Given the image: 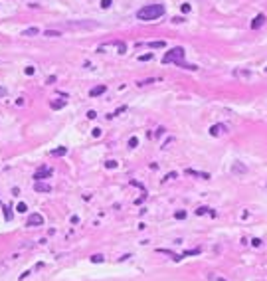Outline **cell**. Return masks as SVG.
<instances>
[{"mask_svg":"<svg viewBox=\"0 0 267 281\" xmlns=\"http://www.w3.org/2000/svg\"><path fill=\"white\" fill-rule=\"evenodd\" d=\"M91 261L93 263H101L103 261V256H101V253H95V256H91Z\"/></svg>","mask_w":267,"mask_h":281,"instance_id":"obj_19","label":"cell"},{"mask_svg":"<svg viewBox=\"0 0 267 281\" xmlns=\"http://www.w3.org/2000/svg\"><path fill=\"white\" fill-rule=\"evenodd\" d=\"M263 24H265V14H257V16L253 18V22H251V28L257 30V28H261Z\"/></svg>","mask_w":267,"mask_h":281,"instance_id":"obj_9","label":"cell"},{"mask_svg":"<svg viewBox=\"0 0 267 281\" xmlns=\"http://www.w3.org/2000/svg\"><path fill=\"white\" fill-rule=\"evenodd\" d=\"M232 172H236V174H245V172H247V168H245L243 163H233Z\"/></svg>","mask_w":267,"mask_h":281,"instance_id":"obj_10","label":"cell"},{"mask_svg":"<svg viewBox=\"0 0 267 281\" xmlns=\"http://www.w3.org/2000/svg\"><path fill=\"white\" fill-rule=\"evenodd\" d=\"M95 117H97V113H95V111H87V119H95Z\"/></svg>","mask_w":267,"mask_h":281,"instance_id":"obj_28","label":"cell"},{"mask_svg":"<svg viewBox=\"0 0 267 281\" xmlns=\"http://www.w3.org/2000/svg\"><path fill=\"white\" fill-rule=\"evenodd\" d=\"M26 210H28V206H26L24 202H18V206H16V212H18V214H24Z\"/></svg>","mask_w":267,"mask_h":281,"instance_id":"obj_16","label":"cell"},{"mask_svg":"<svg viewBox=\"0 0 267 281\" xmlns=\"http://www.w3.org/2000/svg\"><path fill=\"white\" fill-rule=\"evenodd\" d=\"M218 281H224V279H222V277H220V279H218Z\"/></svg>","mask_w":267,"mask_h":281,"instance_id":"obj_33","label":"cell"},{"mask_svg":"<svg viewBox=\"0 0 267 281\" xmlns=\"http://www.w3.org/2000/svg\"><path fill=\"white\" fill-rule=\"evenodd\" d=\"M137 145H138V139H137V137H131V139H129V147H131V149H135Z\"/></svg>","mask_w":267,"mask_h":281,"instance_id":"obj_21","label":"cell"},{"mask_svg":"<svg viewBox=\"0 0 267 281\" xmlns=\"http://www.w3.org/2000/svg\"><path fill=\"white\" fill-rule=\"evenodd\" d=\"M38 34H40V30L36 28V26H34V28H28V30H24V32H22V36H28V38H32V36H38Z\"/></svg>","mask_w":267,"mask_h":281,"instance_id":"obj_13","label":"cell"},{"mask_svg":"<svg viewBox=\"0 0 267 281\" xmlns=\"http://www.w3.org/2000/svg\"><path fill=\"white\" fill-rule=\"evenodd\" d=\"M44 224V216L42 214H30L28 220H26V226H30V228H36V226H42Z\"/></svg>","mask_w":267,"mask_h":281,"instance_id":"obj_5","label":"cell"},{"mask_svg":"<svg viewBox=\"0 0 267 281\" xmlns=\"http://www.w3.org/2000/svg\"><path fill=\"white\" fill-rule=\"evenodd\" d=\"M63 28H67V30H95L97 28V22H91V20H79V22H66V24H61Z\"/></svg>","mask_w":267,"mask_h":281,"instance_id":"obj_3","label":"cell"},{"mask_svg":"<svg viewBox=\"0 0 267 281\" xmlns=\"http://www.w3.org/2000/svg\"><path fill=\"white\" fill-rule=\"evenodd\" d=\"M34 73V67H26V75H32Z\"/></svg>","mask_w":267,"mask_h":281,"instance_id":"obj_30","label":"cell"},{"mask_svg":"<svg viewBox=\"0 0 267 281\" xmlns=\"http://www.w3.org/2000/svg\"><path fill=\"white\" fill-rule=\"evenodd\" d=\"M178 174H176V172H168L166 176H164V180H172V178H176Z\"/></svg>","mask_w":267,"mask_h":281,"instance_id":"obj_25","label":"cell"},{"mask_svg":"<svg viewBox=\"0 0 267 281\" xmlns=\"http://www.w3.org/2000/svg\"><path fill=\"white\" fill-rule=\"evenodd\" d=\"M226 133V125H220V123H218V125H212L210 127V135L212 137H220V135H224Z\"/></svg>","mask_w":267,"mask_h":281,"instance_id":"obj_7","label":"cell"},{"mask_svg":"<svg viewBox=\"0 0 267 281\" xmlns=\"http://www.w3.org/2000/svg\"><path fill=\"white\" fill-rule=\"evenodd\" d=\"M105 166H107V168H117V160H107Z\"/></svg>","mask_w":267,"mask_h":281,"instance_id":"obj_22","label":"cell"},{"mask_svg":"<svg viewBox=\"0 0 267 281\" xmlns=\"http://www.w3.org/2000/svg\"><path fill=\"white\" fill-rule=\"evenodd\" d=\"M101 135V129H93V137H99Z\"/></svg>","mask_w":267,"mask_h":281,"instance_id":"obj_31","label":"cell"},{"mask_svg":"<svg viewBox=\"0 0 267 281\" xmlns=\"http://www.w3.org/2000/svg\"><path fill=\"white\" fill-rule=\"evenodd\" d=\"M148 48H164L166 44H164V42H151V44H147Z\"/></svg>","mask_w":267,"mask_h":281,"instance_id":"obj_20","label":"cell"},{"mask_svg":"<svg viewBox=\"0 0 267 281\" xmlns=\"http://www.w3.org/2000/svg\"><path fill=\"white\" fill-rule=\"evenodd\" d=\"M182 12H190V4H182Z\"/></svg>","mask_w":267,"mask_h":281,"instance_id":"obj_29","label":"cell"},{"mask_svg":"<svg viewBox=\"0 0 267 281\" xmlns=\"http://www.w3.org/2000/svg\"><path fill=\"white\" fill-rule=\"evenodd\" d=\"M184 56H186L184 48H182V46H176V48H172L170 52L164 53L162 63H176V66H180V67H184V69H198L196 66H192V63H186V62H184Z\"/></svg>","mask_w":267,"mask_h":281,"instance_id":"obj_1","label":"cell"},{"mask_svg":"<svg viewBox=\"0 0 267 281\" xmlns=\"http://www.w3.org/2000/svg\"><path fill=\"white\" fill-rule=\"evenodd\" d=\"M184 172L188 176H196V178H202V180H210V174H208V172H198V170H192V168H186Z\"/></svg>","mask_w":267,"mask_h":281,"instance_id":"obj_6","label":"cell"},{"mask_svg":"<svg viewBox=\"0 0 267 281\" xmlns=\"http://www.w3.org/2000/svg\"><path fill=\"white\" fill-rule=\"evenodd\" d=\"M202 250H200V247H194V250H186L184 253H182V257H190V256H198V253H200Z\"/></svg>","mask_w":267,"mask_h":281,"instance_id":"obj_15","label":"cell"},{"mask_svg":"<svg viewBox=\"0 0 267 281\" xmlns=\"http://www.w3.org/2000/svg\"><path fill=\"white\" fill-rule=\"evenodd\" d=\"M109 6H111V0H101V8H105V10H107Z\"/></svg>","mask_w":267,"mask_h":281,"instance_id":"obj_24","label":"cell"},{"mask_svg":"<svg viewBox=\"0 0 267 281\" xmlns=\"http://www.w3.org/2000/svg\"><path fill=\"white\" fill-rule=\"evenodd\" d=\"M152 58V53H145V56H141L138 59H141V62H147V59H151Z\"/></svg>","mask_w":267,"mask_h":281,"instance_id":"obj_26","label":"cell"},{"mask_svg":"<svg viewBox=\"0 0 267 281\" xmlns=\"http://www.w3.org/2000/svg\"><path fill=\"white\" fill-rule=\"evenodd\" d=\"M52 174H53V168H50V166H40L34 174V180H46V178H52Z\"/></svg>","mask_w":267,"mask_h":281,"instance_id":"obj_4","label":"cell"},{"mask_svg":"<svg viewBox=\"0 0 267 281\" xmlns=\"http://www.w3.org/2000/svg\"><path fill=\"white\" fill-rule=\"evenodd\" d=\"M67 103V99H57V101H52V109H61L63 105Z\"/></svg>","mask_w":267,"mask_h":281,"instance_id":"obj_14","label":"cell"},{"mask_svg":"<svg viewBox=\"0 0 267 281\" xmlns=\"http://www.w3.org/2000/svg\"><path fill=\"white\" fill-rule=\"evenodd\" d=\"M174 218L176 220H184L186 218V210H178V212H174Z\"/></svg>","mask_w":267,"mask_h":281,"instance_id":"obj_18","label":"cell"},{"mask_svg":"<svg viewBox=\"0 0 267 281\" xmlns=\"http://www.w3.org/2000/svg\"><path fill=\"white\" fill-rule=\"evenodd\" d=\"M4 216H6V220H12V214H10L8 208H4Z\"/></svg>","mask_w":267,"mask_h":281,"instance_id":"obj_27","label":"cell"},{"mask_svg":"<svg viewBox=\"0 0 267 281\" xmlns=\"http://www.w3.org/2000/svg\"><path fill=\"white\" fill-rule=\"evenodd\" d=\"M34 190L36 192H52V186L46 184V182H42V180H36L34 182Z\"/></svg>","mask_w":267,"mask_h":281,"instance_id":"obj_8","label":"cell"},{"mask_svg":"<svg viewBox=\"0 0 267 281\" xmlns=\"http://www.w3.org/2000/svg\"><path fill=\"white\" fill-rule=\"evenodd\" d=\"M44 34H46L48 38H57V36H61V34H60V32H57V30H46Z\"/></svg>","mask_w":267,"mask_h":281,"instance_id":"obj_17","label":"cell"},{"mask_svg":"<svg viewBox=\"0 0 267 281\" xmlns=\"http://www.w3.org/2000/svg\"><path fill=\"white\" fill-rule=\"evenodd\" d=\"M105 91H107L105 85H97V87H93L91 91H89V95H91V97H97V95H101V93H105Z\"/></svg>","mask_w":267,"mask_h":281,"instance_id":"obj_11","label":"cell"},{"mask_svg":"<svg viewBox=\"0 0 267 281\" xmlns=\"http://www.w3.org/2000/svg\"><path fill=\"white\" fill-rule=\"evenodd\" d=\"M4 95H6V89H4V87H0V97H4Z\"/></svg>","mask_w":267,"mask_h":281,"instance_id":"obj_32","label":"cell"},{"mask_svg":"<svg viewBox=\"0 0 267 281\" xmlns=\"http://www.w3.org/2000/svg\"><path fill=\"white\" fill-rule=\"evenodd\" d=\"M164 14V6L162 4H147L137 12V18L143 20V22H151V20H156Z\"/></svg>","mask_w":267,"mask_h":281,"instance_id":"obj_2","label":"cell"},{"mask_svg":"<svg viewBox=\"0 0 267 281\" xmlns=\"http://www.w3.org/2000/svg\"><path fill=\"white\" fill-rule=\"evenodd\" d=\"M50 154L52 156H63V154H67V147H57V149H53Z\"/></svg>","mask_w":267,"mask_h":281,"instance_id":"obj_12","label":"cell"},{"mask_svg":"<svg viewBox=\"0 0 267 281\" xmlns=\"http://www.w3.org/2000/svg\"><path fill=\"white\" fill-rule=\"evenodd\" d=\"M251 246L253 247H259L261 246V240H259V237H251Z\"/></svg>","mask_w":267,"mask_h":281,"instance_id":"obj_23","label":"cell"}]
</instances>
